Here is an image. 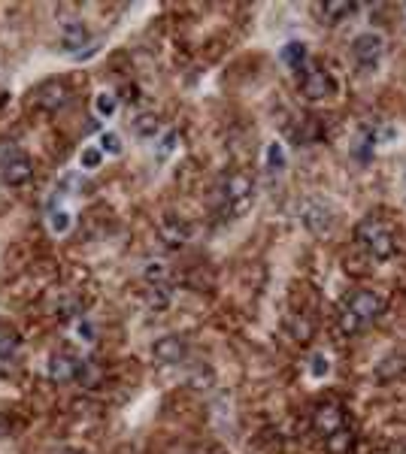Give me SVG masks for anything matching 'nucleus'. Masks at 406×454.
<instances>
[{
	"label": "nucleus",
	"mask_w": 406,
	"mask_h": 454,
	"mask_svg": "<svg viewBox=\"0 0 406 454\" xmlns=\"http://www.w3.org/2000/svg\"><path fill=\"white\" fill-rule=\"evenodd\" d=\"M382 309H385V303H382V297L373 294V291L349 294V300H346L343 312H340V331L346 336H355L358 331H364L370 321H376V318L382 315Z\"/></svg>",
	"instance_id": "f257e3e1"
},
{
	"label": "nucleus",
	"mask_w": 406,
	"mask_h": 454,
	"mask_svg": "<svg viewBox=\"0 0 406 454\" xmlns=\"http://www.w3.org/2000/svg\"><path fill=\"white\" fill-rule=\"evenodd\" d=\"M355 240L364 245L376 260H388V258H394V236H391V231H388L385 221H379V218H364V221L355 227Z\"/></svg>",
	"instance_id": "f03ea898"
},
{
	"label": "nucleus",
	"mask_w": 406,
	"mask_h": 454,
	"mask_svg": "<svg viewBox=\"0 0 406 454\" xmlns=\"http://www.w3.org/2000/svg\"><path fill=\"white\" fill-rule=\"evenodd\" d=\"M252 179L246 173H228L221 179V197H224V206L231 212H243L246 206L252 203Z\"/></svg>",
	"instance_id": "7ed1b4c3"
},
{
	"label": "nucleus",
	"mask_w": 406,
	"mask_h": 454,
	"mask_svg": "<svg viewBox=\"0 0 406 454\" xmlns=\"http://www.w3.org/2000/svg\"><path fill=\"white\" fill-rule=\"evenodd\" d=\"M67 100H70V88H67L61 79H49V82H43L37 91H33V106L46 109V112L64 109Z\"/></svg>",
	"instance_id": "20e7f679"
},
{
	"label": "nucleus",
	"mask_w": 406,
	"mask_h": 454,
	"mask_svg": "<svg viewBox=\"0 0 406 454\" xmlns=\"http://www.w3.org/2000/svg\"><path fill=\"white\" fill-rule=\"evenodd\" d=\"M382 49H385V40H382L379 33H361L352 43V55H355L361 70H373L382 58Z\"/></svg>",
	"instance_id": "39448f33"
},
{
	"label": "nucleus",
	"mask_w": 406,
	"mask_h": 454,
	"mask_svg": "<svg viewBox=\"0 0 406 454\" xmlns=\"http://www.w3.org/2000/svg\"><path fill=\"white\" fill-rule=\"evenodd\" d=\"M300 91L307 100H324L328 94H334V79L322 67H307L300 76Z\"/></svg>",
	"instance_id": "423d86ee"
},
{
	"label": "nucleus",
	"mask_w": 406,
	"mask_h": 454,
	"mask_svg": "<svg viewBox=\"0 0 406 454\" xmlns=\"http://www.w3.org/2000/svg\"><path fill=\"white\" fill-rule=\"evenodd\" d=\"M343 424H346V418H343V409L336 403H319L312 409V430L322 439H328L334 430H340Z\"/></svg>",
	"instance_id": "0eeeda50"
},
{
	"label": "nucleus",
	"mask_w": 406,
	"mask_h": 454,
	"mask_svg": "<svg viewBox=\"0 0 406 454\" xmlns=\"http://www.w3.org/2000/svg\"><path fill=\"white\" fill-rule=\"evenodd\" d=\"M85 45H92V33L82 21H67L61 28V49L67 55H73V58H82V49Z\"/></svg>",
	"instance_id": "6e6552de"
},
{
	"label": "nucleus",
	"mask_w": 406,
	"mask_h": 454,
	"mask_svg": "<svg viewBox=\"0 0 406 454\" xmlns=\"http://www.w3.org/2000/svg\"><path fill=\"white\" fill-rule=\"evenodd\" d=\"M152 351H155V360H158V363H179V360H185L188 345H185L182 336L170 333V336H161V339H158Z\"/></svg>",
	"instance_id": "1a4fd4ad"
},
{
	"label": "nucleus",
	"mask_w": 406,
	"mask_h": 454,
	"mask_svg": "<svg viewBox=\"0 0 406 454\" xmlns=\"http://www.w3.org/2000/svg\"><path fill=\"white\" fill-rule=\"evenodd\" d=\"M33 176V164H31V157L21 152L18 157H13L9 164L0 167V179L6 182V185H25V182Z\"/></svg>",
	"instance_id": "9d476101"
},
{
	"label": "nucleus",
	"mask_w": 406,
	"mask_h": 454,
	"mask_svg": "<svg viewBox=\"0 0 406 454\" xmlns=\"http://www.w3.org/2000/svg\"><path fill=\"white\" fill-rule=\"evenodd\" d=\"M303 224H307L312 233H328L334 224L331 209L324 206V203H307V206H303Z\"/></svg>",
	"instance_id": "9b49d317"
},
{
	"label": "nucleus",
	"mask_w": 406,
	"mask_h": 454,
	"mask_svg": "<svg viewBox=\"0 0 406 454\" xmlns=\"http://www.w3.org/2000/svg\"><path fill=\"white\" fill-rule=\"evenodd\" d=\"M76 358L70 355H52L49 360V379L55 384H67V382H76Z\"/></svg>",
	"instance_id": "f8f14e48"
},
{
	"label": "nucleus",
	"mask_w": 406,
	"mask_h": 454,
	"mask_svg": "<svg viewBox=\"0 0 406 454\" xmlns=\"http://www.w3.org/2000/svg\"><path fill=\"white\" fill-rule=\"evenodd\" d=\"M76 382L79 388H97L100 382H104V367L94 360H79L76 363Z\"/></svg>",
	"instance_id": "ddd939ff"
},
{
	"label": "nucleus",
	"mask_w": 406,
	"mask_h": 454,
	"mask_svg": "<svg viewBox=\"0 0 406 454\" xmlns=\"http://www.w3.org/2000/svg\"><path fill=\"white\" fill-rule=\"evenodd\" d=\"M324 445H328L331 454H349L355 445V433H352V427H340V430H334V433L324 439Z\"/></svg>",
	"instance_id": "4468645a"
},
{
	"label": "nucleus",
	"mask_w": 406,
	"mask_h": 454,
	"mask_svg": "<svg viewBox=\"0 0 406 454\" xmlns=\"http://www.w3.org/2000/svg\"><path fill=\"white\" fill-rule=\"evenodd\" d=\"M406 372V355H388L385 360L376 367V379L379 382H391Z\"/></svg>",
	"instance_id": "2eb2a0df"
},
{
	"label": "nucleus",
	"mask_w": 406,
	"mask_h": 454,
	"mask_svg": "<svg viewBox=\"0 0 406 454\" xmlns=\"http://www.w3.org/2000/svg\"><path fill=\"white\" fill-rule=\"evenodd\" d=\"M18 345H21V336H18V331H16V327L0 324V360L16 358Z\"/></svg>",
	"instance_id": "dca6fc26"
},
{
	"label": "nucleus",
	"mask_w": 406,
	"mask_h": 454,
	"mask_svg": "<svg viewBox=\"0 0 406 454\" xmlns=\"http://www.w3.org/2000/svg\"><path fill=\"white\" fill-rule=\"evenodd\" d=\"M307 43H297V40H291L282 45V61H285L288 67H295V70H300L303 64H307Z\"/></svg>",
	"instance_id": "f3484780"
},
{
	"label": "nucleus",
	"mask_w": 406,
	"mask_h": 454,
	"mask_svg": "<svg viewBox=\"0 0 406 454\" xmlns=\"http://www.w3.org/2000/svg\"><path fill=\"white\" fill-rule=\"evenodd\" d=\"M161 233H164L167 245H182V243L188 240V227L179 224L176 218H167V221L161 224Z\"/></svg>",
	"instance_id": "a211bd4d"
},
{
	"label": "nucleus",
	"mask_w": 406,
	"mask_h": 454,
	"mask_svg": "<svg viewBox=\"0 0 406 454\" xmlns=\"http://www.w3.org/2000/svg\"><path fill=\"white\" fill-rule=\"evenodd\" d=\"M352 13H355L352 4H324L322 6V18L328 21V25H340V21L346 16H352Z\"/></svg>",
	"instance_id": "6ab92c4d"
},
{
	"label": "nucleus",
	"mask_w": 406,
	"mask_h": 454,
	"mask_svg": "<svg viewBox=\"0 0 406 454\" xmlns=\"http://www.w3.org/2000/svg\"><path fill=\"white\" fill-rule=\"evenodd\" d=\"M116 109H119V97L112 94V91H104V94H97V100H94V112H97L100 118H109Z\"/></svg>",
	"instance_id": "aec40b11"
},
{
	"label": "nucleus",
	"mask_w": 406,
	"mask_h": 454,
	"mask_svg": "<svg viewBox=\"0 0 406 454\" xmlns=\"http://www.w3.org/2000/svg\"><path fill=\"white\" fill-rule=\"evenodd\" d=\"M146 282H149V285H167V282H170V270H167L161 260H155V264L146 267Z\"/></svg>",
	"instance_id": "412c9836"
},
{
	"label": "nucleus",
	"mask_w": 406,
	"mask_h": 454,
	"mask_svg": "<svg viewBox=\"0 0 406 454\" xmlns=\"http://www.w3.org/2000/svg\"><path fill=\"white\" fill-rule=\"evenodd\" d=\"M267 167L279 173V170H285V149H282V143H270L267 145Z\"/></svg>",
	"instance_id": "4be33fe9"
},
{
	"label": "nucleus",
	"mask_w": 406,
	"mask_h": 454,
	"mask_svg": "<svg viewBox=\"0 0 406 454\" xmlns=\"http://www.w3.org/2000/svg\"><path fill=\"white\" fill-rule=\"evenodd\" d=\"M288 331L297 343H307V339L312 336V324L307 321V318H288Z\"/></svg>",
	"instance_id": "5701e85b"
},
{
	"label": "nucleus",
	"mask_w": 406,
	"mask_h": 454,
	"mask_svg": "<svg viewBox=\"0 0 406 454\" xmlns=\"http://www.w3.org/2000/svg\"><path fill=\"white\" fill-rule=\"evenodd\" d=\"M149 303L155 309H164V306L170 303V282H167V285H149Z\"/></svg>",
	"instance_id": "b1692460"
},
{
	"label": "nucleus",
	"mask_w": 406,
	"mask_h": 454,
	"mask_svg": "<svg viewBox=\"0 0 406 454\" xmlns=\"http://www.w3.org/2000/svg\"><path fill=\"white\" fill-rule=\"evenodd\" d=\"M133 131L143 133V136H155L158 131H161V121H158L155 116H140L137 121H133Z\"/></svg>",
	"instance_id": "393cba45"
},
{
	"label": "nucleus",
	"mask_w": 406,
	"mask_h": 454,
	"mask_svg": "<svg viewBox=\"0 0 406 454\" xmlns=\"http://www.w3.org/2000/svg\"><path fill=\"white\" fill-rule=\"evenodd\" d=\"M176 143H179V133L176 131H167L161 136V145H158V161H167L170 157V152L176 149Z\"/></svg>",
	"instance_id": "a878e982"
},
{
	"label": "nucleus",
	"mask_w": 406,
	"mask_h": 454,
	"mask_svg": "<svg viewBox=\"0 0 406 454\" xmlns=\"http://www.w3.org/2000/svg\"><path fill=\"white\" fill-rule=\"evenodd\" d=\"M49 227H52L55 233H67V231H70V212L55 209V212L49 215Z\"/></svg>",
	"instance_id": "bb28decb"
},
{
	"label": "nucleus",
	"mask_w": 406,
	"mask_h": 454,
	"mask_svg": "<svg viewBox=\"0 0 406 454\" xmlns=\"http://www.w3.org/2000/svg\"><path fill=\"white\" fill-rule=\"evenodd\" d=\"M328 370H331V363L324 355H312L309 358V372H312V379H324L328 376Z\"/></svg>",
	"instance_id": "cd10ccee"
},
{
	"label": "nucleus",
	"mask_w": 406,
	"mask_h": 454,
	"mask_svg": "<svg viewBox=\"0 0 406 454\" xmlns=\"http://www.w3.org/2000/svg\"><path fill=\"white\" fill-rule=\"evenodd\" d=\"M18 155H21V149H18L16 140H0V167L9 164V161H13V157H18Z\"/></svg>",
	"instance_id": "c85d7f7f"
},
{
	"label": "nucleus",
	"mask_w": 406,
	"mask_h": 454,
	"mask_svg": "<svg viewBox=\"0 0 406 454\" xmlns=\"http://www.w3.org/2000/svg\"><path fill=\"white\" fill-rule=\"evenodd\" d=\"M100 152L119 155L121 152V136L119 133H104V136H100Z\"/></svg>",
	"instance_id": "c756f323"
},
{
	"label": "nucleus",
	"mask_w": 406,
	"mask_h": 454,
	"mask_svg": "<svg viewBox=\"0 0 406 454\" xmlns=\"http://www.w3.org/2000/svg\"><path fill=\"white\" fill-rule=\"evenodd\" d=\"M100 157H104V152H100V149H82V167L94 170L100 164Z\"/></svg>",
	"instance_id": "7c9ffc66"
},
{
	"label": "nucleus",
	"mask_w": 406,
	"mask_h": 454,
	"mask_svg": "<svg viewBox=\"0 0 406 454\" xmlns=\"http://www.w3.org/2000/svg\"><path fill=\"white\" fill-rule=\"evenodd\" d=\"M76 312H82V303H79V300H64L61 309H58L61 318H70V315H76Z\"/></svg>",
	"instance_id": "2f4dec72"
},
{
	"label": "nucleus",
	"mask_w": 406,
	"mask_h": 454,
	"mask_svg": "<svg viewBox=\"0 0 406 454\" xmlns=\"http://www.w3.org/2000/svg\"><path fill=\"white\" fill-rule=\"evenodd\" d=\"M79 336L92 343V339H94V324L92 321H79Z\"/></svg>",
	"instance_id": "473e14b6"
}]
</instances>
